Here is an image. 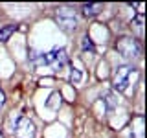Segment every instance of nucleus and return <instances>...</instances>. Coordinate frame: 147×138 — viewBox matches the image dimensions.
<instances>
[{
	"label": "nucleus",
	"instance_id": "1",
	"mask_svg": "<svg viewBox=\"0 0 147 138\" xmlns=\"http://www.w3.org/2000/svg\"><path fill=\"white\" fill-rule=\"evenodd\" d=\"M136 76H138L136 68L129 66V64H121V66H118L116 70H114L112 87H114L118 92H125V90L129 89V85H131L132 77H136Z\"/></svg>",
	"mask_w": 147,
	"mask_h": 138
},
{
	"label": "nucleus",
	"instance_id": "2",
	"mask_svg": "<svg viewBox=\"0 0 147 138\" xmlns=\"http://www.w3.org/2000/svg\"><path fill=\"white\" fill-rule=\"evenodd\" d=\"M116 50L125 59H136V57H140V53H142L140 43L134 41V39H131V37H121L116 43Z\"/></svg>",
	"mask_w": 147,
	"mask_h": 138
},
{
	"label": "nucleus",
	"instance_id": "3",
	"mask_svg": "<svg viewBox=\"0 0 147 138\" xmlns=\"http://www.w3.org/2000/svg\"><path fill=\"white\" fill-rule=\"evenodd\" d=\"M55 22L63 28L64 31H74L77 26V15L70 7H59L55 11Z\"/></svg>",
	"mask_w": 147,
	"mask_h": 138
},
{
	"label": "nucleus",
	"instance_id": "4",
	"mask_svg": "<svg viewBox=\"0 0 147 138\" xmlns=\"http://www.w3.org/2000/svg\"><path fill=\"white\" fill-rule=\"evenodd\" d=\"M13 135L15 138H35L37 135V127H35V122L28 116H18L17 120V125L13 129Z\"/></svg>",
	"mask_w": 147,
	"mask_h": 138
},
{
	"label": "nucleus",
	"instance_id": "5",
	"mask_svg": "<svg viewBox=\"0 0 147 138\" xmlns=\"http://www.w3.org/2000/svg\"><path fill=\"white\" fill-rule=\"evenodd\" d=\"M44 57H46V66L53 68L55 72L63 70V68L66 66V63H68V53H66L64 48H55L52 52L44 53Z\"/></svg>",
	"mask_w": 147,
	"mask_h": 138
},
{
	"label": "nucleus",
	"instance_id": "6",
	"mask_svg": "<svg viewBox=\"0 0 147 138\" xmlns=\"http://www.w3.org/2000/svg\"><path fill=\"white\" fill-rule=\"evenodd\" d=\"M101 99H103V103H105V107H107V110H112L114 107H118V96L114 94V92H103Z\"/></svg>",
	"mask_w": 147,
	"mask_h": 138
},
{
	"label": "nucleus",
	"instance_id": "7",
	"mask_svg": "<svg viewBox=\"0 0 147 138\" xmlns=\"http://www.w3.org/2000/svg\"><path fill=\"white\" fill-rule=\"evenodd\" d=\"M61 99H63V98H61V94H59V92H53V94L48 98V101H46V107L52 109V110H57L59 107H61V103H63Z\"/></svg>",
	"mask_w": 147,
	"mask_h": 138
},
{
	"label": "nucleus",
	"instance_id": "8",
	"mask_svg": "<svg viewBox=\"0 0 147 138\" xmlns=\"http://www.w3.org/2000/svg\"><path fill=\"white\" fill-rule=\"evenodd\" d=\"M101 9H103L101 4H85V6H83V13H85L86 17H92V15H98Z\"/></svg>",
	"mask_w": 147,
	"mask_h": 138
},
{
	"label": "nucleus",
	"instance_id": "9",
	"mask_svg": "<svg viewBox=\"0 0 147 138\" xmlns=\"http://www.w3.org/2000/svg\"><path fill=\"white\" fill-rule=\"evenodd\" d=\"M15 30H17V26H13V24L0 28V43H6V41L9 39V37H11L13 33H15Z\"/></svg>",
	"mask_w": 147,
	"mask_h": 138
},
{
	"label": "nucleus",
	"instance_id": "10",
	"mask_svg": "<svg viewBox=\"0 0 147 138\" xmlns=\"http://www.w3.org/2000/svg\"><path fill=\"white\" fill-rule=\"evenodd\" d=\"M30 63L33 64V66H44V64H46V57H44V53L31 52V55H30Z\"/></svg>",
	"mask_w": 147,
	"mask_h": 138
},
{
	"label": "nucleus",
	"instance_id": "11",
	"mask_svg": "<svg viewBox=\"0 0 147 138\" xmlns=\"http://www.w3.org/2000/svg\"><path fill=\"white\" fill-rule=\"evenodd\" d=\"M81 79H83L81 70H79L77 66H72V68H70V76H68V81L74 83V85H77V83H81Z\"/></svg>",
	"mask_w": 147,
	"mask_h": 138
},
{
	"label": "nucleus",
	"instance_id": "12",
	"mask_svg": "<svg viewBox=\"0 0 147 138\" xmlns=\"http://www.w3.org/2000/svg\"><path fill=\"white\" fill-rule=\"evenodd\" d=\"M81 48L85 50V52H90V53H94V43H92V41L88 39V37H83L81 39Z\"/></svg>",
	"mask_w": 147,
	"mask_h": 138
},
{
	"label": "nucleus",
	"instance_id": "13",
	"mask_svg": "<svg viewBox=\"0 0 147 138\" xmlns=\"http://www.w3.org/2000/svg\"><path fill=\"white\" fill-rule=\"evenodd\" d=\"M4 103H6V94H4V92L0 90V109L4 107Z\"/></svg>",
	"mask_w": 147,
	"mask_h": 138
},
{
	"label": "nucleus",
	"instance_id": "14",
	"mask_svg": "<svg viewBox=\"0 0 147 138\" xmlns=\"http://www.w3.org/2000/svg\"><path fill=\"white\" fill-rule=\"evenodd\" d=\"M0 138H4V135H2V133H0Z\"/></svg>",
	"mask_w": 147,
	"mask_h": 138
}]
</instances>
